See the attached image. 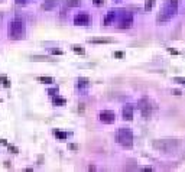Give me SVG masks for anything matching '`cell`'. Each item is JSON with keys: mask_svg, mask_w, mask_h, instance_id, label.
<instances>
[{"mask_svg": "<svg viewBox=\"0 0 185 172\" xmlns=\"http://www.w3.org/2000/svg\"><path fill=\"white\" fill-rule=\"evenodd\" d=\"M0 81H2V85H5V87H10V81H9L6 77L2 75V77H0Z\"/></svg>", "mask_w": 185, "mask_h": 172, "instance_id": "20", "label": "cell"}, {"mask_svg": "<svg viewBox=\"0 0 185 172\" xmlns=\"http://www.w3.org/2000/svg\"><path fill=\"white\" fill-rule=\"evenodd\" d=\"M116 142L123 146V148H132L133 146V132L132 129L129 127H120L117 132H116Z\"/></svg>", "mask_w": 185, "mask_h": 172, "instance_id": "4", "label": "cell"}, {"mask_svg": "<svg viewBox=\"0 0 185 172\" xmlns=\"http://www.w3.org/2000/svg\"><path fill=\"white\" fill-rule=\"evenodd\" d=\"M116 2H120V0H116Z\"/></svg>", "mask_w": 185, "mask_h": 172, "instance_id": "31", "label": "cell"}, {"mask_svg": "<svg viewBox=\"0 0 185 172\" xmlns=\"http://www.w3.org/2000/svg\"><path fill=\"white\" fill-rule=\"evenodd\" d=\"M114 56L116 58H123L125 56V52H114Z\"/></svg>", "mask_w": 185, "mask_h": 172, "instance_id": "26", "label": "cell"}, {"mask_svg": "<svg viewBox=\"0 0 185 172\" xmlns=\"http://www.w3.org/2000/svg\"><path fill=\"white\" fill-rule=\"evenodd\" d=\"M68 148H70V149H74V150H77V149H78V146H77V145H70Z\"/></svg>", "mask_w": 185, "mask_h": 172, "instance_id": "28", "label": "cell"}, {"mask_svg": "<svg viewBox=\"0 0 185 172\" xmlns=\"http://www.w3.org/2000/svg\"><path fill=\"white\" fill-rule=\"evenodd\" d=\"M72 22L75 26H88V25H91V16L85 12H80L74 16Z\"/></svg>", "mask_w": 185, "mask_h": 172, "instance_id": "7", "label": "cell"}, {"mask_svg": "<svg viewBox=\"0 0 185 172\" xmlns=\"http://www.w3.org/2000/svg\"><path fill=\"white\" fill-rule=\"evenodd\" d=\"M48 94H49V95H52V97H54V95H56V94H58V88L48 90Z\"/></svg>", "mask_w": 185, "mask_h": 172, "instance_id": "23", "label": "cell"}, {"mask_svg": "<svg viewBox=\"0 0 185 172\" xmlns=\"http://www.w3.org/2000/svg\"><path fill=\"white\" fill-rule=\"evenodd\" d=\"M119 15H120V10H116V9L107 12V13H106V16H104L103 23L106 25V26H110V25H113V23L117 22V17H119Z\"/></svg>", "mask_w": 185, "mask_h": 172, "instance_id": "9", "label": "cell"}, {"mask_svg": "<svg viewBox=\"0 0 185 172\" xmlns=\"http://www.w3.org/2000/svg\"><path fill=\"white\" fill-rule=\"evenodd\" d=\"M52 104L56 106V107H62V106H65L67 104V100L64 99V97H61V95H54L52 97Z\"/></svg>", "mask_w": 185, "mask_h": 172, "instance_id": "13", "label": "cell"}, {"mask_svg": "<svg viewBox=\"0 0 185 172\" xmlns=\"http://www.w3.org/2000/svg\"><path fill=\"white\" fill-rule=\"evenodd\" d=\"M75 87L80 93H85V91L90 88V81H88L87 78H78V80H77Z\"/></svg>", "mask_w": 185, "mask_h": 172, "instance_id": "11", "label": "cell"}, {"mask_svg": "<svg viewBox=\"0 0 185 172\" xmlns=\"http://www.w3.org/2000/svg\"><path fill=\"white\" fill-rule=\"evenodd\" d=\"M32 59L33 61H49V58H46V56H33Z\"/></svg>", "mask_w": 185, "mask_h": 172, "instance_id": "21", "label": "cell"}, {"mask_svg": "<svg viewBox=\"0 0 185 172\" xmlns=\"http://www.w3.org/2000/svg\"><path fill=\"white\" fill-rule=\"evenodd\" d=\"M137 106H139L142 117L143 119H151V116H152V113H153V109H155V104L151 101V99L142 97L140 100H139V103H137Z\"/></svg>", "mask_w": 185, "mask_h": 172, "instance_id": "5", "label": "cell"}, {"mask_svg": "<svg viewBox=\"0 0 185 172\" xmlns=\"http://www.w3.org/2000/svg\"><path fill=\"white\" fill-rule=\"evenodd\" d=\"M133 113H135V107H133V104L127 103V104L123 106V109H122V117H123V120L130 122L132 119H133Z\"/></svg>", "mask_w": 185, "mask_h": 172, "instance_id": "10", "label": "cell"}, {"mask_svg": "<svg viewBox=\"0 0 185 172\" xmlns=\"http://www.w3.org/2000/svg\"><path fill=\"white\" fill-rule=\"evenodd\" d=\"M56 6H58V0H46L42 5V9L44 10H54Z\"/></svg>", "mask_w": 185, "mask_h": 172, "instance_id": "12", "label": "cell"}, {"mask_svg": "<svg viewBox=\"0 0 185 172\" xmlns=\"http://www.w3.org/2000/svg\"><path fill=\"white\" fill-rule=\"evenodd\" d=\"M94 2V6H103L104 5V0H92Z\"/></svg>", "mask_w": 185, "mask_h": 172, "instance_id": "25", "label": "cell"}, {"mask_svg": "<svg viewBox=\"0 0 185 172\" xmlns=\"http://www.w3.org/2000/svg\"><path fill=\"white\" fill-rule=\"evenodd\" d=\"M17 5H26V3H29V2H33V0H15Z\"/></svg>", "mask_w": 185, "mask_h": 172, "instance_id": "24", "label": "cell"}, {"mask_svg": "<svg viewBox=\"0 0 185 172\" xmlns=\"http://www.w3.org/2000/svg\"><path fill=\"white\" fill-rule=\"evenodd\" d=\"M172 93H174L175 95H180V94H181V91H178V90H174V91H172Z\"/></svg>", "mask_w": 185, "mask_h": 172, "instance_id": "29", "label": "cell"}, {"mask_svg": "<svg viewBox=\"0 0 185 172\" xmlns=\"http://www.w3.org/2000/svg\"><path fill=\"white\" fill-rule=\"evenodd\" d=\"M72 51L77 52V54H80V55H84V52H85L81 45H74V46H72Z\"/></svg>", "mask_w": 185, "mask_h": 172, "instance_id": "18", "label": "cell"}, {"mask_svg": "<svg viewBox=\"0 0 185 172\" xmlns=\"http://www.w3.org/2000/svg\"><path fill=\"white\" fill-rule=\"evenodd\" d=\"M38 81L42 84H52L54 83V78L51 77H38Z\"/></svg>", "mask_w": 185, "mask_h": 172, "instance_id": "16", "label": "cell"}, {"mask_svg": "<svg viewBox=\"0 0 185 172\" xmlns=\"http://www.w3.org/2000/svg\"><path fill=\"white\" fill-rule=\"evenodd\" d=\"M54 134L56 139H60V140H65L67 138H68V133H65V132H60V130H54Z\"/></svg>", "mask_w": 185, "mask_h": 172, "instance_id": "14", "label": "cell"}, {"mask_svg": "<svg viewBox=\"0 0 185 172\" xmlns=\"http://www.w3.org/2000/svg\"><path fill=\"white\" fill-rule=\"evenodd\" d=\"M51 54H52V55H62L64 52H62L61 49H55V48H52V49H51Z\"/></svg>", "mask_w": 185, "mask_h": 172, "instance_id": "22", "label": "cell"}, {"mask_svg": "<svg viewBox=\"0 0 185 172\" xmlns=\"http://www.w3.org/2000/svg\"><path fill=\"white\" fill-rule=\"evenodd\" d=\"M81 5V0H67V7H77Z\"/></svg>", "mask_w": 185, "mask_h": 172, "instance_id": "17", "label": "cell"}, {"mask_svg": "<svg viewBox=\"0 0 185 172\" xmlns=\"http://www.w3.org/2000/svg\"><path fill=\"white\" fill-rule=\"evenodd\" d=\"M26 34V25L22 17L15 16L7 22V38L10 41H20L25 38Z\"/></svg>", "mask_w": 185, "mask_h": 172, "instance_id": "1", "label": "cell"}, {"mask_svg": "<svg viewBox=\"0 0 185 172\" xmlns=\"http://www.w3.org/2000/svg\"><path fill=\"white\" fill-rule=\"evenodd\" d=\"M175 80H176V81H181V83L185 85V80H180V78H175Z\"/></svg>", "mask_w": 185, "mask_h": 172, "instance_id": "30", "label": "cell"}, {"mask_svg": "<svg viewBox=\"0 0 185 172\" xmlns=\"http://www.w3.org/2000/svg\"><path fill=\"white\" fill-rule=\"evenodd\" d=\"M98 120L104 124H113L116 120V114L114 111L111 110H101L98 113Z\"/></svg>", "mask_w": 185, "mask_h": 172, "instance_id": "8", "label": "cell"}, {"mask_svg": "<svg viewBox=\"0 0 185 172\" xmlns=\"http://www.w3.org/2000/svg\"><path fill=\"white\" fill-rule=\"evenodd\" d=\"M153 6H155V0H147L146 3H145V10H146V12H151Z\"/></svg>", "mask_w": 185, "mask_h": 172, "instance_id": "19", "label": "cell"}, {"mask_svg": "<svg viewBox=\"0 0 185 172\" xmlns=\"http://www.w3.org/2000/svg\"><path fill=\"white\" fill-rule=\"evenodd\" d=\"M9 150L12 153H17V148H13V146H9Z\"/></svg>", "mask_w": 185, "mask_h": 172, "instance_id": "27", "label": "cell"}, {"mask_svg": "<svg viewBox=\"0 0 185 172\" xmlns=\"http://www.w3.org/2000/svg\"><path fill=\"white\" fill-rule=\"evenodd\" d=\"M181 145L182 142L180 139H159L152 142L153 149L159 150L162 153H175L181 148Z\"/></svg>", "mask_w": 185, "mask_h": 172, "instance_id": "2", "label": "cell"}, {"mask_svg": "<svg viewBox=\"0 0 185 172\" xmlns=\"http://www.w3.org/2000/svg\"><path fill=\"white\" fill-rule=\"evenodd\" d=\"M0 19H2V15H0Z\"/></svg>", "mask_w": 185, "mask_h": 172, "instance_id": "32", "label": "cell"}, {"mask_svg": "<svg viewBox=\"0 0 185 172\" xmlns=\"http://www.w3.org/2000/svg\"><path fill=\"white\" fill-rule=\"evenodd\" d=\"M176 13H178V0H168V2L163 3L162 9L158 13V22L159 23L169 22Z\"/></svg>", "mask_w": 185, "mask_h": 172, "instance_id": "3", "label": "cell"}, {"mask_svg": "<svg viewBox=\"0 0 185 172\" xmlns=\"http://www.w3.org/2000/svg\"><path fill=\"white\" fill-rule=\"evenodd\" d=\"M117 28L119 29H130L133 26V13L130 12L120 10V15L117 17Z\"/></svg>", "mask_w": 185, "mask_h": 172, "instance_id": "6", "label": "cell"}, {"mask_svg": "<svg viewBox=\"0 0 185 172\" xmlns=\"http://www.w3.org/2000/svg\"><path fill=\"white\" fill-rule=\"evenodd\" d=\"M90 42H91V44H111V42H113V41H111V39H90Z\"/></svg>", "mask_w": 185, "mask_h": 172, "instance_id": "15", "label": "cell"}]
</instances>
